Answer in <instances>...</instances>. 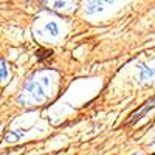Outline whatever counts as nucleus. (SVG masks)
Instances as JSON below:
<instances>
[{"mask_svg": "<svg viewBox=\"0 0 155 155\" xmlns=\"http://www.w3.org/2000/svg\"><path fill=\"white\" fill-rule=\"evenodd\" d=\"M101 9H102V6H101V3H98V2H95V3H90V5L87 6V12H88V14H93V12L101 11Z\"/></svg>", "mask_w": 155, "mask_h": 155, "instance_id": "6", "label": "nucleus"}, {"mask_svg": "<svg viewBox=\"0 0 155 155\" xmlns=\"http://www.w3.org/2000/svg\"><path fill=\"white\" fill-rule=\"evenodd\" d=\"M152 109H155V98H150L149 101H146L143 106H141L138 110H135L132 115H129V120H127V123H126V126H132V124H135V123H138L143 116L149 112V110H152Z\"/></svg>", "mask_w": 155, "mask_h": 155, "instance_id": "2", "label": "nucleus"}, {"mask_svg": "<svg viewBox=\"0 0 155 155\" xmlns=\"http://www.w3.org/2000/svg\"><path fill=\"white\" fill-rule=\"evenodd\" d=\"M50 85V79L48 78H42L41 81H30L25 84V90L33 96V99L36 101H44L47 98L45 88Z\"/></svg>", "mask_w": 155, "mask_h": 155, "instance_id": "1", "label": "nucleus"}, {"mask_svg": "<svg viewBox=\"0 0 155 155\" xmlns=\"http://www.w3.org/2000/svg\"><path fill=\"white\" fill-rule=\"evenodd\" d=\"M54 5H56V6H58V8H61V6H64V2H62V3H61V2H56V3H54Z\"/></svg>", "mask_w": 155, "mask_h": 155, "instance_id": "7", "label": "nucleus"}, {"mask_svg": "<svg viewBox=\"0 0 155 155\" xmlns=\"http://www.w3.org/2000/svg\"><path fill=\"white\" fill-rule=\"evenodd\" d=\"M155 76V68L147 67L146 64H140V79L141 81H150Z\"/></svg>", "mask_w": 155, "mask_h": 155, "instance_id": "3", "label": "nucleus"}, {"mask_svg": "<svg viewBox=\"0 0 155 155\" xmlns=\"http://www.w3.org/2000/svg\"><path fill=\"white\" fill-rule=\"evenodd\" d=\"M8 78V67H6V62L2 59L0 61V82L5 81Z\"/></svg>", "mask_w": 155, "mask_h": 155, "instance_id": "5", "label": "nucleus"}, {"mask_svg": "<svg viewBox=\"0 0 155 155\" xmlns=\"http://www.w3.org/2000/svg\"><path fill=\"white\" fill-rule=\"evenodd\" d=\"M45 30H47V33L51 34V36H58V34H59V25H58L56 22H48V23L45 25Z\"/></svg>", "mask_w": 155, "mask_h": 155, "instance_id": "4", "label": "nucleus"}]
</instances>
